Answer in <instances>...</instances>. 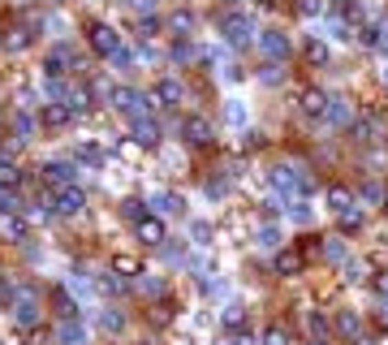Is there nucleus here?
<instances>
[{"mask_svg":"<svg viewBox=\"0 0 388 345\" xmlns=\"http://www.w3.org/2000/svg\"><path fill=\"white\" fill-rule=\"evenodd\" d=\"M78 156H83L87 164H100V160H104V151H100L95 143H83V147H78Z\"/></svg>","mask_w":388,"mask_h":345,"instance_id":"41","label":"nucleus"},{"mask_svg":"<svg viewBox=\"0 0 388 345\" xmlns=\"http://www.w3.org/2000/svg\"><path fill=\"white\" fill-rule=\"evenodd\" d=\"M74 65V52H69V43H56L52 52H47V61H43V70H47V78H61L65 70Z\"/></svg>","mask_w":388,"mask_h":345,"instance_id":"14","label":"nucleus"},{"mask_svg":"<svg viewBox=\"0 0 388 345\" xmlns=\"http://www.w3.org/2000/svg\"><path fill=\"white\" fill-rule=\"evenodd\" d=\"M0 186H5V190L22 186V169H18V160H13L9 151H0Z\"/></svg>","mask_w":388,"mask_h":345,"instance_id":"17","label":"nucleus"},{"mask_svg":"<svg viewBox=\"0 0 388 345\" xmlns=\"http://www.w3.org/2000/svg\"><path fill=\"white\" fill-rule=\"evenodd\" d=\"M100 328H104V333H108V337H117V333H121V328H125V315H121V311H117V306H108V311H100Z\"/></svg>","mask_w":388,"mask_h":345,"instance_id":"22","label":"nucleus"},{"mask_svg":"<svg viewBox=\"0 0 388 345\" xmlns=\"http://www.w3.org/2000/svg\"><path fill=\"white\" fill-rule=\"evenodd\" d=\"M134 138H138L142 147H155V143H160V125H155L151 117H142V121H134Z\"/></svg>","mask_w":388,"mask_h":345,"instance_id":"20","label":"nucleus"},{"mask_svg":"<svg viewBox=\"0 0 388 345\" xmlns=\"http://www.w3.org/2000/svg\"><path fill=\"white\" fill-rule=\"evenodd\" d=\"M117 211H121L125 220H134V224L142 220V203H138V199H121V207H117Z\"/></svg>","mask_w":388,"mask_h":345,"instance_id":"34","label":"nucleus"},{"mask_svg":"<svg viewBox=\"0 0 388 345\" xmlns=\"http://www.w3.org/2000/svg\"><path fill=\"white\" fill-rule=\"evenodd\" d=\"M129 5H134V9L142 13V18H147V13H151V5H155V0H129Z\"/></svg>","mask_w":388,"mask_h":345,"instance_id":"50","label":"nucleus"},{"mask_svg":"<svg viewBox=\"0 0 388 345\" xmlns=\"http://www.w3.org/2000/svg\"><path fill=\"white\" fill-rule=\"evenodd\" d=\"M169 30H173V35H190V30H194V13L190 9H177L173 18H169Z\"/></svg>","mask_w":388,"mask_h":345,"instance_id":"23","label":"nucleus"},{"mask_svg":"<svg viewBox=\"0 0 388 345\" xmlns=\"http://www.w3.org/2000/svg\"><path fill=\"white\" fill-rule=\"evenodd\" d=\"M323 199H328L332 211H349V199H354V194H349L345 186H328V194H323Z\"/></svg>","mask_w":388,"mask_h":345,"instance_id":"25","label":"nucleus"},{"mask_svg":"<svg viewBox=\"0 0 388 345\" xmlns=\"http://www.w3.org/2000/svg\"><path fill=\"white\" fill-rule=\"evenodd\" d=\"M151 324H169V311L164 306H151Z\"/></svg>","mask_w":388,"mask_h":345,"instance_id":"48","label":"nucleus"},{"mask_svg":"<svg viewBox=\"0 0 388 345\" xmlns=\"http://www.w3.org/2000/svg\"><path fill=\"white\" fill-rule=\"evenodd\" d=\"M43 182L56 186V190H61V186H74V182H78V169H74L69 160H52V164H43Z\"/></svg>","mask_w":388,"mask_h":345,"instance_id":"8","label":"nucleus"},{"mask_svg":"<svg viewBox=\"0 0 388 345\" xmlns=\"http://www.w3.org/2000/svg\"><path fill=\"white\" fill-rule=\"evenodd\" d=\"M354 134H358L363 143H376V138H384V121L376 117V112H371V117H358L354 121Z\"/></svg>","mask_w":388,"mask_h":345,"instance_id":"16","label":"nucleus"},{"mask_svg":"<svg viewBox=\"0 0 388 345\" xmlns=\"http://www.w3.org/2000/svg\"><path fill=\"white\" fill-rule=\"evenodd\" d=\"M255 242L263 246V251H272V246L281 242V229H277V224H259V233H255Z\"/></svg>","mask_w":388,"mask_h":345,"instance_id":"29","label":"nucleus"},{"mask_svg":"<svg viewBox=\"0 0 388 345\" xmlns=\"http://www.w3.org/2000/svg\"><path fill=\"white\" fill-rule=\"evenodd\" d=\"M182 134H186V143H190V147H207L216 129H212V121H207V117H199V112H194V117H186V121H182Z\"/></svg>","mask_w":388,"mask_h":345,"instance_id":"6","label":"nucleus"},{"mask_svg":"<svg viewBox=\"0 0 388 345\" xmlns=\"http://www.w3.org/2000/svg\"><path fill=\"white\" fill-rule=\"evenodd\" d=\"M138 289L147 293V298H155V293H164V281H160V276H147V272H142V276H138Z\"/></svg>","mask_w":388,"mask_h":345,"instance_id":"32","label":"nucleus"},{"mask_svg":"<svg viewBox=\"0 0 388 345\" xmlns=\"http://www.w3.org/2000/svg\"><path fill=\"white\" fill-rule=\"evenodd\" d=\"M298 268H302V259H298L294 251H281V255H277V272H281V276H294Z\"/></svg>","mask_w":388,"mask_h":345,"instance_id":"28","label":"nucleus"},{"mask_svg":"<svg viewBox=\"0 0 388 345\" xmlns=\"http://www.w3.org/2000/svg\"><path fill=\"white\" fill-rule=\"evenodd\" d=\"M220 320H224V324H229V328H237L241 320H246V311H241L237 302H229V306H224V311H220Z\"/></svg>","mask_w":388,"mask_h":345,"instance_id":"37","label":"nucleus"},{"mask_svg":"<svg viewBox=\"0 0 388 345\" xmlns=\"http://www.w3.org/2000/svg\"><path fill=\"white\" fill-rule=\"evenodd\" d=\"M83 207H87V199H83V190H78V186H61L52 194V211H56V216H78Z\"/></svg>","mask_w":388,"mask_h":345,"instance_id":"5","label":"nucleus"},{"mask_svg":"<svg viewBox=\"0 0 388 345\" xmlns=\"http://www.w3.org/2000/svg\"><path fill=\"white\" fill-rule=\"evenodd\" d=\"M69 121H74V112L65 108V104H47V108H43V125L61 129V125H69Z\"/></svg>","mask_w":388,"mask_h":345,"instance_id":"21","label":"nucleus"},{"mask_svg":"<svg viewBox=\"0 0 388 345\" xmlns=\"http://www.w3.org/2000/svg\"><path fill=\"white\" fill-rule=\"evenodd\" d=\"M112 104H117V112H125L129 121H142V117H151V100L142 91L134 87H117V95H112Z\"/></svg>","mask_w":388,"mask_h":345,"instance_id":"1","label":"nucleus"},{"mask_svg":"<svg viewBox=\"0 0 388 345\" xmlns=\"http://www.w3.org/2000/svg\"><path fill=\"white\" fill-rule=\"evenodd\" d=\"M332 328H336L341 337H349V341H354V337H358V328H363V320H358V311H349V306H345V311H336Z\"/></svg>","mask_w":388,"mask_h":345,"instance_id":"18","label":"nucleus"},{"mask_svg":"<svg viewBox=\"0 0 388 345\" xmlns=\"http://www.w3.org/2000/svg\"><path fill=\"white\" fill-rule=\"evenodd\" d=\"M341 229H345V233H358V229H363V216H358V211H341Z\"/></svg>","mask_w":388,"mask_h":345,"instance_id":"40","label":"nucleus"},{"mask_svg":"<svg viewBox=\"0 0 388 345\" xmlns=\"http://www.w3.org/2000/svg\"><path fill=\"white\" fill-rule=\"evenodd\" d=\"M112 268H117V276H121V272H125V276H142V264H138L134 255H117V259H112Z\"/></svg>","mask_w":388,"mask_h":345,"instance_id":"27","label":"nucleus"},{"mask_svg":"<svg viewBox=\"0 0 388 345\" xmlns=\"http://www.w3.org/2000/svg\"><path fill=\"white\" fill-rule=\"evenodd\" d=\"M9 129H13V138H18V143H30V134H35V117H30L26 108H18L9 117Z\"/></svg>","mask_w":388,"mask_h":345,"instance_id":"15","label":"nucleus"},{"mask_svg":"<svg viewBox=\"0 0 388 345\" xmlns=\"http://www.w3.org/2000/svg\"><path fill=\"white\" fill-rule=\"evenodd\" d=\"M47 5H61V0H47Z\"/></svg>","mask_w":388,"mask_h":345,"instance_id":"54","label":"nucleus"},{"mask_svg":"<svg viewBox=\"0 0 388 345\" xmlns=\"http://www.w3.org/2000/svg\"><path fill=\"white\" fill-rule=\"evenodd\" d=\"M302 56L311 61V65H323V61H328V43H323V39H306L302 43Z\"/></svg>","mask_w":388,"mask_h":345,"instance_id":"24","label":"nucleus"},{"mask_svg":"<svg viewBox=\"0 0 388 345\" xmlns=\"http://www.w3.org/2000/svg\"><path fill=\"white\" fill-rule=\"evenodd\" d=\"M108 61H112V65H117V70H125V65H129V52H125V48H117V52H112Z\"/></svg>","mask_w":388,"mask_h":345,"instance_id":"46","label":"nucleus"},{"mask_svg":"<svg viewBox=\"0 0 388 345\" xmlns=\"http://www.w3.org/2000/svg\"><path fill=\"white\" fill-rule=\"evenodd\" d=\"M151 100L173 108V104H182V100H186V87H182L177 78H160V82H155V95H151Z\"/></svg>","mask_w":388,"mask_h":345,"instance_id":"11","label":"nucleus"},{"mask_svg":"<svg viewBox=\"0 0 388 345\" xmlns=\"http://www.w3.org/2000/svg\"><path fill=\"white\" fill-rule=\"evenodd\" d=\"M323 259H332V264H341V259H345V246L336 242V238H332V242H323Z\"/></svg>","mask_w":388,"mask_h":345,"instance_id":"38","label":"nucleus"},{"mask_svg":"<svg viewBox=\"0 0 388 345\" xmlns=\"http://www.w3.org/2000/svg\"><path fill=\"white\" fill-rule=\"evenodd\" d=\"M100 285H104L108 293H121V289H125V281H117V276H104V281H100Z\"/></svg>","mask_w":388,"mask_h":345,"instance_id":"45","label":"nucleus"},{"mask_svg":"<svg viewBox=\"0 0 388 345\" xmlns=\"http://www.w3.org/2000/svg\"><path fill=\"white\" fill-rule=\"evenodd\" d=\"M302 112H311V117L328 112V95H323L319 87H306V91H302Z\"/></svg>","mask_w":388,"mask_h":345,"instance_id":"19","label":"nucleus"},{"mask_svg":"<svg viewBox=\"0 0 388 345\" xmlns=\"http://www.w3.org/2000/svg\"><path fill=\"white\" fill-rule=\"evenodd\" d=\"M13 5H30V0H13Z\"/></svg>","mask_w":388,"mask_h":345,"instance_id":"53","label":"nucleus"},{"mask_svg":"<svg viewBox=\"0 0 388 345\" xmlns=\"http://www.w3.org/2000/svg\"><path fill=\"white\" fill-rule=\"evenodd\" d=\"M134 233H138L142 246H164V220H160V216H142L134 224Z\"/></svg>","mask_w":388,"mask_h":345,"instance_id":"10","label":"nucleus"},{"mask_svg":"<svg viewBox=\"0 0 388 345\" xmlns=\"http://www.w3.org/2000/svg\"><path fill=\"white\" fill-rule=\"evenodd\" d=\"M384 203H388V199H384Z\"/></svg>","mask_w":388,"mask_h":345,"instance_id":"55","label":"nucleus"},{"mask_svg":"<svg viewBox=\"0 0 388 345\" xmlns=\"http://www.w3.org/2000/svg\"><path fill=\"white\" fill-rule=\"evenodd\" d=\"M298 9H302V13H319L323 5H319V0H298Z\"/></svg>","mask_w":388,"mask_h":345,"instance_id":"49","label":"nucleus"},{"mask_svg":"<svg viewBox=\"0 0 388 345\" xmlns=\"http://www.w3.org/2000/svg\"><path fill=\"white\" fill-rule=\"evenodd\" d=\"M289 216H294L298 224H306V220H311V207H306L302 199H298V203H294V199H289Z\"/></svg>","mask_w":388,"mask_h":345,"instance_id":"39","label":"nucleus"},{"mask_svg":"<svg viewBox=\"0 0 388 345\" xmlns=\"http://www.w3.org/2000/svg\"><path fill=\"white\" fill-rule=\"evenodd\" d=\"M56 315H61V320H74V298H69L65 289H56Z\"/></svg>","mask_w":388,"mask_h":345,"instance_id":"36","label":"nucleus"},{"mask_svg":"<svg viewBox=\"0 0 388 345\" xmlns=\"http://www.w3.org/2000/svg\"><path fill=\"white\" fill-rule=\"evenodd\" d=\"M138 30H142V35H155V30H160V22H155V18H151V13H147V18H142V22H138Z\"/></svg>","mask_w":388,"mask_h":345,"instance_id":"44","label":"nucleus"},{"mask_svg":"<svg viewBox=\"0 0 388 345\" xmlns=\"http://www.w3.org/2000/svg\"><path fill=\"white\" fill-rule=\"evenodd\" d=\"M190 56H194V43H186V39H182V43L173 48V61H190Z\"/></svg>","mask_w":388,"mask_h":345,"instance_id":"43","label":"nucleus"},{"mask_svg":"<svg viewBox=\"0 0 388 345\" xmlns=\"http://www.w3.org/2000/svg\"><path fill=\"white\" fill-rule=\"evenodd\" d=\"M220 345H250V337H246V333H229V337H224Z\"/></svg>","mask_w":388,"mask_h":345,"instance_id":"47","label":"nucleus"},{"mask_svg":"<svg viewBox=\"0 0 388 345\" xmlns=\"http://www.w3.org/2000/svg\"><path fill=\"white\" fill-rule=\"evenodd\" d=\"M259 78H263V82H268V87H277V82L285 78V74H281V61H268V65H263V70H259Z\"/></svg>","mask_w":388,"mask_h":345,"instance_id":"35","label":"nucleus"},{"mask_svg":"<svg viewBox=\"0 0 388 345\" xmlns=\"http://www.w3.org/2000/svg\"><path fill=\"white\" fill-rule=\"evenodd\" d=\"M259 52H263L268 61H285L289 56V39L281 35V30H259Z\"/></svg>","mask_w":388,"mask_h":345,"instance_id":"9","label":"nucleus"},{"mask_svg":"<svg viewBox=\"0 0 388 345\" xmlns=\"http://www.w3.org/2000/svg\"><path fill=\"white\" fill-rule=\"evenodd\" d=\"M306 345H323V341H319V337H311V341H306Z\"/></svg>","mask_w":388,"mask_h":345,"instance_id":"52","label":"nucleus"},{"mask_svg":"<svg viewBox=\"0 0 388 345\" xmlns=\"http://www.w3.org/2000/svg\"><path fill=\"white\" fill-rule=\"evenodd\" d=\"M328 121H336V125L349 121V104L345 100H328Z\"/></svg>","mask_w":388,"mask_h":345,"instance_id":"33","label":"nucleus"},{"mask_svg":"<svg viewBox=\"0 0 388 345\" xmlns=\"http://www.w3.org/2000/svg\"><path fill=\"white\" fill-rule=\"evenodd\" d=\"M5 43L13 48V52H22V48L30 43V26H13V30H9V39H5Z\"/></svg>","mask_w":388,"mask_h":345,"instance_id":"31","label":"nucleus"},{"mask_svg":"<svg viewBox=\"0 0 388 345\" xmlns=\"http://www.w3.org/2000/svg\"><path fill=\"white\" fill-rule=\"evenodd\" d=\"M56 345H87V328L78 324V320H61L56 324V333H52Z\"/></svg>","mask_w":388,"mask_h":345,"instance_id":"12","label":"nucleus"},{"mask_svg":"<svg viewBox=\"0 0 388 345\" xmlns=\"http://www.w3.org/2000/svg\"><path fill=\"white\" fill-rule=\"evenodd\" d=\"M151 211H160V216H182L186 203H182V194H173V190H155L151 194Z\"/></svg>","mask_w":388,"mask_h":345,"instance_id":"13","label":"nucleus"},{"mask_svg":"<svg viewBox=\"0 0 388 345\" xmlns=\"http://www.w3.org/2000/svg\"><path fill=\"white\" fill-rule=\"evenodd\" d=\"M87 35H91V48H95V52H104V56H112V52L121 48V35H117L112 26H104V22H91Z\"/></svg>","mask_w":388,"mask_h":345,"instance_id":"7","label":"nucleus"},{"mask_svg":"<svg viewBox=\"0 0 388 345\" xmlns=\"http://www.w3.org/2000/svg\"><path fill=\"white\" fill-rule=\"evenodd\" d=\"M22 233H26V224H22V216H18V220H13V216H5V238H13V242H18Z\"/></svg>","mask_w":388,"mask_h":345,"instance_id":"42","label":"nucleus"},{"mask_svg":"<svg viewBox=\"0 0 388 345\" xmlns=\"http://www.w3.org/2000/svg\"><path fill=\"white\" fill-rule=\"evenodd\" d=\"M272 186H277V190H285V194H306V190H311V177H306L302 169L277 164V169H272Z\"/></svg>","mask_w":388,"mask_h":345,"instance_id":"3","label":"nucleus"},{"mask_svg":"<svg viewBox=\"0 0 388 345\" xmlns=\"http://www.w3.org/2000/svg\"><path fill=\"white\" fill-rule=\"evenodd\" d=\"M380 48H384V52H388V22L380 26Z\"/></svg>","mask_w":388,"mask_h":345,"instance_id":"51","label":"nucleus"},{"mask_svg":"<svg viewBox=\"0 0 388 345\" xmlns=\"http://www.w3.org/2000/svg\"><path fill=\"white\" fill-rule=\"evenodd\" d=\"M306 328H311V337H319V341L328 337V320H323L319 311H306Z\"/></svg>","mask_w":388,"mask_h":345,"instance_id":"30","label":"nucleus"},{"mask_svg":"<svg viewBox=\"0 0 388 345\" xmlns=\"http://www.w3.org/2000/svg\"><path fill=\"white\" fill-rule=\"evenodd\" d=\"M263 345H294V337H289L285 324H268L263 328Z\"/></svg>","mask_w":388,"mask_h":345,"instance_id":"26","label":"nucleus"},{"mask_svg":"<svg viewBox=\"0 0 388 345\" xmlns=\"http://www.w3.org/2000/svg\"><path fill=\"white\" fill-rule=\"evenodd\" d=\"M220 35L229 39V43H250V35H255V26H250V18L246 13H220Z\"/></svg>","mask_w":388,"mask_h":345,"instance_id":"4","label":"nucleus"},{"mask_svg":"<svg viewBox=\"0 0 388 345\" xmlns=\"http://www.w3.org/2000/svg\"><path fill=\"white\" fill-rule=\"evenodd\" d=\"M9 306H13V324H18V328H35L39 315H43V311H39V298H35L30 289H18V293L9 298Z\"/></svg>","mask_w":388,"mask_h":345,"instance_id":"2","label":"nucleus"}]
</instances>
